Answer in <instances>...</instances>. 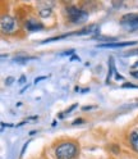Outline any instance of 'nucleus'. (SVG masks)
Returning <instances> with one entry per match:
<instances>
[{"label":"nucleus","instance_id":"10","mask_svg":"<svg viewBox=\"0 0 138 159\" xmlns=\"http://www.w3.org/2000/svg\"><path fill=\"white\" fill-rule=\"evenodd\" d=\"M29 59H32V57H17L14 61L15 63H24V62H28Z\"/></svg>","mask_w":138,"mask_h":159},{"label":"nucleus","instance_id":"7","mask_svg":"<svg viewBox=\"0 0 138 159\" xmlns=\"http://www.w3.org/2000/svg\"><path fill=\"white\" fill-rule=\"evenodd\" d=\"M136 45V41H127V43H107V44H101L98 48H109V49H115V48H127Z\"/></svg>","mask_w":138,"mask_h":159},{"label":"nucleus","instance_id":"12","mask_svg":"<svg viewBox=\"0 0 138 159\" xmlns=\"http://www.w3.org/2000/svg\"><path fill=\"white\" fill-rule=\"evenodd\" d=\"M13 81H14V78H13V77H8V78L5 80V84H6V85H12Z\"/></svg>","mask_w":138,"mask_h":159},{"label":"nucleus","instance_id":"22","mask_svg":"<svg viewBox=\"0 0 138 159\" xmlns=\"http://www.w3.org/2000/svg\"><path fill=\"white\" fill-rule=\"evenodd\" d=\"M133 67H138V62H137V63H134V66H133Z\"/></svg>","mask_w":138,"mask_h":159},{"label":"nucleus","instance_id":"20","mask_svg":"<svg viewBox=\"0 0 138 159\" xmlns=\"http://www.w3.org/2000/svg\"><path fill=\"white\" fill-rule=\"evenodd\" d=\"M93 107H83L82 108V111H90V109H92Z\"/></svg>","mask_w":138,"mask_h":159},{"label":"nucleus","instance_id":"9","mask_svg":"<svg viewBox=\"0 0 138 159\" xmlns=\"http://www.w3.org/2000/svg\"><path fill=\"white\" fill-rule=\"evenodd\" d=\"M129 144H131L133 150L138 153V130L131 132V135H129Z\"/></svg>","mask_w":138,"mask_h":159},{"label":"nucleus","instance_id":"8","mask_svg":"<svg viewBox=\"0 0 138 159\" xmlns=\"http://www.w3.org/2000/svg\"><path fill=\"white\" fill-rule=\"evenodd\" d=\"M98 28H100V27H98L97 25H90V26H87V27L82 28L81 31L74 32V35H91V34L97 32V31H98Z\"/></svg>","mask_w":138,"mask_h":159},{"label":"nucleus","instance_id":"6","mask_svg":"<svg viewBox=\"0 0 138 159\" xmlns=\"http://www.w3.org/2000/svg\"><path fill=\"white\" fill-rule=\"evenodd\" d=\"M37 12L41 18H47L53 14V8L50 5H47L46 3H41L37 8Z\"/></svg>","mask_w":138,"mask_h":159},{"label":"nucleus","instance_id":"5","mask_svg":"<svg viewBox=\"0 0 138 159\" xmlns=\"http://www.w3.org/2000/svg\"><path fill=\"white\" fill-rule=\"evenodd\" d=\"M24 27H26V30H28V31H31V32L44 30V25L40 21H37L36 18H28L24 23Z\"/></svg>","mask_w":138,"mask_h":159},{"label":"nucleus","instance_id":"19","mask_svg":"<svg viewBox=\"0 0 138 159\" xmlns=\"http://www.w3.org/2000/svg\"><path fill=\"white\" fill-rule=\"evenodd\" d=\"M133 77H136V78H138V71H133L132 73H131Z\"/></svg>","mask_w":138,"mask_h":159},{"label":"nucleus","instance_id":"3","mask_svg":"<svg viewBox=\"0 0 138 159\" xmlns=\"http://www.w3.org/2000/svg\"><path fill=\"white\" fill-rule=\"evenodd\" d=\"M120 25L127 31H136L138 30V13H128L122 17Z\"/></svg>","mask_w":138,"mask_h":159},{"label":"nucleus","instance_id":"4","mask_svg":"<svg viewBox=\"0 0 138 159\" xmlns=\"http://www.w3.org/2000/svg\"><path fill=\"white\" fill-rule=\"evenodd\" d=\"M0 28H2L3 34H6V35L13 34L15 31V28H17L15 19L11 16H3L2 21H0Z\"/></svg>","mask_w":138,"mask_h":159},{"label":"nucleus","instance_id":"18","mask_svg":"<svg viewBox=\"0 0 138 159\" xmlns=\"http://www.w3.org/2000/svg\"><path fill=\"white\" fill-rule=\"evenodd\" d=\"M71 54H74V50H71V52H65V53H63L62 55H71Z\"/></svg>","mask_w":138,"mask_h":159},{"label":"nucleus","instance_id":"21","mask_svg":"<svg viewBox=\"0 0 138 159\" xmlns=\"http://www.w3.org/2000/svg\"><path fill=\"white\" fill-rule=\"evenodd\" d=\"M77 59H78V61H80V58H78L77 55H73V57L71 58V61H77Z\"/></svg>","mask_w":138,"mask_h":159},{"label":"nucleus","instance_id":"11","mask_svg":"<svg viewBox=\"0 0 138 159\" xmlns=\"http://www.w3.org/2000/svg\"><path fill=\"white\" fill-rule=\"evenodd\" d=\"M123 87H129V89H138V86H137V85H133V84H129V82H125V84L123 85Z\"/></svg>","mask_w":138,"mask_h":159},{"label":"nucleus","instance_id":"2","mask_svg":"<svg viewBox=\"0 0 138 159\" xmlns=\"http://www.w3.org/2000/svg\"><path fill=\"white\" fill-rule=\"evenodd\" d=\"M65 14L69 22L75 23V25H80L83 23L88 19V13L82 8H78L74 5H69L65 8Z\"/></svg>","mask_w":138,"mask_h":159},{"label":"nucleus","instance_id":"17","mask_svg":"<svg viewBox=\"0 0 138 159\" xmlns=\"http://www.w3.org/2000/svg\"><path fill=\"white\" fill-rule=\"evenodd\" d=\"M18 82H19V84H24V82H26V77L22 76L21 78H19V81H18Z\"/></svg>","mask_w":138,"mask_h":159},{"label":"nucleus","instance_id":"13","mask_svg":"<svg viewBox=\"0 0 138 159\" xmlns=\"http://www.w3.org/2000/svg\"><path fill=\"white\" fill-rule=\"evenodd\" d=\"M83 121H84V119H82V118H78V119H75V121L73 122V125H81V123H83Z\"/></svg>","mask_w":138,"mask_h":159},{"label":"nucleus","instance_id":"1","mask_svg":"<svg viewBox=\"0 0 138 159\" xmlns=\"http://www.w3.org/2000/svg\"><path fill=\"white\" fill-rule=\"evenodd\" d=\"M56 159H74L80 154V146L73 141H62L54 150Z\"/></svg>","mask_w":138,"mask_h":159},{"label":"nucleus","instance_id":"14","mask_svg":"<svg viewBox=\"0 0 138 159\" xmlns=\"http://www.w3.org/2000/svg\"><path fill=\"white\" fill-rule=\"evenodd\" d=\"M28 144H29V141H27V143H26V144L23 145V148H22V152H21V155H23V154H24V152H26V149H27Z\"/></svg>","mask_w":138,"mask_h":159},{"label":"nucleus","instance_id":"15","mask_svg":"<svg viewBox=\"0 0 138 159\" xmlns=\"http://www.w3.org/2000/svg\"><path fill=\"white\" fill-rule=\"evenodd\" d=\"M136 54L138 55V49H137V52H134V53H131V52H128V53H125L124 55H125V57H131V55H136Z\"/></svg>","mask_w":138,"mask_h":159},{"label":"nucleus","instance_id":"16","mask_svg":"<svg viewBox=\"0 0 138 159\" xmlns=\"http://www.w3.org/2000/svg\"><path fill=\"white\" fill-rule=\"evenodd\" d=\"M44 78H46V76H42V77H37V78L35 80V82H36V84H37V82H40L41 80H44Z\"/></svg>","mask_w":138,"mask_h":159}]
</instances>
